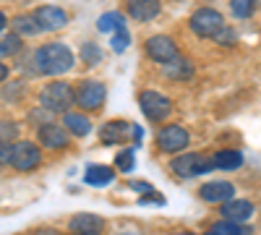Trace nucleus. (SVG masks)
I'll list each match as a JSON object with an SVG mask.
<instances>
[{
	"label": "nucleus",
	"instance_id": "obj_1",
	"mask_svg": "<svg viewBox=\"0 0 261 235\" xmlns=\"http://www.w3.org/2000/svg\"><path fill=\"white\" fill-rule=\"evenodd\" d=\"M32 58H34L37 73H45V76H63V73H68L76 63L73 50L68 45H63V42H47V45H42Z\"/></svg>",
	"mask_w": 261,
	"mask_h": 235
},
{
	"label": "nucleus",
	"instance_id": "obj_2",
	"mask_svg": "<svg viewBox=\"0 0 261 235\" xmlns=\"http://www.w3.org/2000/svg\"><path fill=\"white\" fill-rule=\"evenodd\" d=\"M214 170V160L212 154H201V152H183L170 160V173L180 178V180H191L196 175H206Z\"/></svg>",
	"mask_w": 261,
	"mask_h": 235
},
{
	"label": "nucleus",
	"instance_id": "obj_3",
	"mask_svg": "<svg viewBox=\"0 0 261 235\" xmlns=\"http://www.w3.org/2000/svg\"><path fill=\"white\" fill-rule=\"evenodd\" d=\"M107 99V87L102 81H94V79H84L73 87V102L79 105L81 110L86 113H97L102 110V105Z\"/></svg>",
	"mask_w": 261,
	"mask_h": 235
},
{
	"label": "nucleus",
	"instance_id": "obj_4",
	"mask_svg": "<svg viewBox=\"0 0 261 235\" xmlns=\"http://www.w3.org/2000/svg\"><path fill=\"white\" fill-rule=\"evenodd\" d=\"M39 102H42V108L50 110L53 115L55 113H68L71 105H73V87L68 81H53L39 92Z\"/></svg>",
	"mask_w": 261,
	"mask_h": 235
},
{
	"label": "nucleus",
	"instance_id": "obj_5",
	"mask_svg": "<svg viewBox=\"0 0 261 235\" xmlns=\"http://www.w3.org/2000/svg\"><path fill=\"white\" fill-rule=\"evenodd\" d=\"M222 27H225V16L220 11H214V8H199L188 18V29L201 39H214V34Z\"/></svg>",
	"mask_w": 261,
	"mask_h": 235
},
{
	"label": "nucleus",
	"instance_id": "obj_6",
	"mask_svg": "<svg viewBox=\"0 0 261 235\" xmlns=\"http://www.w3.org/2000/svg\"><path fill=\"white\" fill-rule=\"evenodd\" d=\"M139 108L151 123H165L172 115V102L157 89H141Z\"/></svg>",
	"mask_w": 261,
	"mask_h": 235
},
{
	"label": "nucleus",
	"instance_id": "obj_7",
	"mask_svg": "<svg viewBox=\"0 0 261 235\" xmlns=\"http://www.w3.org/2000/svg\"><path fill=\"white\" fill-rule=\"evenodd\" d=\"M188 144H191V134L178 123L162 125L160 131L154 134V146L160 149V152H165V154H178Z\"/></svg>",
	"mask_w": 261,
	"mask_h": 235
},
{
	"label": "nucleus",
	"instance_id": "obj_8",
	"mask_svg": "<svg viewBox=\"0 0 261 235\" xmlns=\"http://www.w3.org/2000/svg\"><path fill=\"white\" fill-rule=\"evenodd\" d=\"M42 165V146L34 141H13L11 146V167L18 173H32Z\"/></svg>",
	"mask_w": 261,
	"mask_h": 235
},
{
	"label": "nucleus",
	"instance_id": "obj_9",
	"mask_svg": "<svg viewBox=\"0 0 261 235\" xmlns=\"http://www.w3.org/2000/svg\"><path fill=\"white\" fill-rule=\"evenodd\" d=\"M144 53L151 63H157V66H167V63H172L180 50H178V42L167 37V34H154V37H149L144 42Z\"/></svg>",
	"mask_w": 261,
	"mask_h": 235
},
{
	"label": "nucleus",
	"instance_id": "obj_10",
	"mask_svg": "<svg viewBox=\"0 0 261 235\" xmlns=\"http://www.w3.org/2000/svg\"><path fill=\"white\" fill-rule=\"evenodd\" d=\"M37 141H39V146L58 152V149H65L71 144V134L65 131V125H58L55 120H50L37 128Z\"/></svg>",
	"mask_w": 261,
	"mask_h": 235
},
{
	"label": "nucleus",
	"instance_id": "obj_11",
	"mask_svg": "<svg viewBox=\"0 0 261 235\" xmlns=\"http://www.w3.org/2000/svg\"><path fill=\"white\" fill-rule=\"evenodd\" d=\"M32 16L37 21L39 32H58V29H63L65 24H68V13H65L60 6H39Z\"/></svg>",
	"mask_w": 261,
	"mask_h": 235
},
{
	"label": "nucleus",
	"instance_id": "obj_12",
	"mask_svg": "<svg viewBox=\"0 0 261 235\" xmlns=\"http://www.w3.org/2000/svg\"><path fill=\"white\" fill-rule=\"evenodd\" d=\"M196 196H199L201 201H206V204H225L235 196V186L230 180H209V183L199 186Z\"/></svg>",
	"mask_w": 261,
	"mask_h": 235
},
{
	"label": "nucleus",
	"instance_id": "obj_13",
	"mask_svg": "<svg viewBox=\"0 0 261 235\" xmlns=\"http://www.w3.org/2000/svg\"><path fill=\"white\" fill-rule=\"evenodd\" d=\"M130 134H134V123H128V120H110V123H105L99 128V141L105 146H115V144L128 141Z\"/></svg>",
	"mask_w": 261,
	"mask_h": 235
},
{
	"label": "nucleus",
	"instance_id": "obj_14",
	"mask_svg": "<svg viewBox=\"0 0 261 235\" xmlns=\"http://www.w3.org/2000/svg\"><path fill=\"white\" fill-rule=\"evenodd\" d=\"M125 13L134 21H154L162 13V0H125Z\"/></svg>",
	"mask_w": 261,
	"mask_h": 235
},
{
	"label": "nucleus",
	"instance_id": "obj_15",
	"mask_svg": "<svg viewBox=\"0 0 261 235\" xmlns=\"http://www.w3.org/2000/svg\"><path fill=\"white\" fill-rule=\"evenodd\" d=\"M68 230L73 235H102L105 232V220L99 215H89V212H81L68 220Z\"/></svg>",
	"mask_w": 261,
	"mask_h": 235
},
{
	"label": "nucleus",
	"instance_id": "obj_16",
	"mask_svg": "<svg viewBox=\"0 0 261 235\" xmlns=\"http://www.w3.org/2000/svg\"><path fill=\"white\" fill-rule=\"evenodd\" d=\"M222 209V217L225 220H232V222H248L251 217H253V204L248 201V199H230V201H225V204H220Z\"/></svg>",
	"mask_w": 261,
	"mask_h": 235
},
{
	"label": "nucleus",
	"instance_id": "obj_17",
	"mask_svg": "<svg viewBox=\"0 0 261 235\" xmlns=\"http://www.w3.org/2000/svg\"><path fill=\"white\" fill-rule=\"evenodd\" d=\"M63 125H65V131H68L71 136H76V139H86L92 134V120L84 113H73V110L63 113Z\"/></svg>",
	"mask_w": 261,
	"mask_h": 235
},
{
	"label": "nucleus",
	"instance_id": "obj_18",
	"mask_svg": "<svg viewBox=\"0 0 261 235\" xmlns=\"http://www.w3.org/2000/svg\"><path fill=\"white\" fill-rule=\"evenodd\" d=\"M115 180V170L113 167H107V165H89L86 167V173H84V183L86 186H107V183H113Z\"/></svg>",
	"mask_w": 261,
	"mask_h": 235
},
{
	"label": "nucleus",
	"instance_id": "obj_19",
	"mask_svg": "<svg viewBox=\"0 0 261 235\" xmlns=\"http://www.w3.org/2000/svg\"><path fill=\"white\" fill-rule=\"evenodd\" d=\"M214 160V170H238L243 165V154L238 149H220V152L212 154Z\"/></svg>",
	"mask_w": 261,
	"mask_h": 235
},
{
	"label": "nucleus",
	"instance_id": "obj_20",
	"mask_svg": "<svg viewBox=\"0 0 261 235\" xmlns=\"http://www.w3.org/2000/svg\"><path fill=\"white\" fill-rule=\"evenodd\" d=\"M162 73H165L167 79H172V81H186V79H191V76H193V63L178 55L172 63H167Z\"/></svg>",
	"mask_w": 261,
	"mask_h": 235
},
{
	"label": "nucleus",
	"instance_id": "obj_21",
	"mask_svg": "<svg viewBox=\"0 0 261 235\" xmlns=\"http://www.w3.org/2000/svg\"><path fill=\"white\" fill-rule=\"evenodd\" d=\"M11 32H16L18 37H34V34H39V27L32 13H24V16L11 18Z\"/></svg>",
	"mask_w": 261,
	"mask_h": 235
},
{
	"label": "nucleus",
	"instance_id": "obj_22",
	"mask_svg": "<svg viewBox=\"0 0 261 235\" xmlns=\"http://www.w3.org/2000/svg\"><path fill=\"white\" fill-rule=\"evenodd\" d=\"M212 230L217 235H253V227H248L246 222H232V220H220V222H214Z\"/></svg>",
	"mask_w": 261,
	"mask_h": 235
},
{
	"label": "nucleus",
	"instance_id": "obj_23",
	"mask_svg": "<svg viewBox=\"0 0 261 235\" xmlns=\"http://www.w3.org/2000/svg\"><path fill=\"white\" fill-rule=\"evenodd\" d=\"M123 27H125V18H123V13H118V11L102 13L99 21H97V29H99L102 34H113V32H118V29H123Z\"/></svg>",
	"mask_w": 261,
	"mask_h": 235
},
{
	"label": "nucleus",
	"instance_id": "obj_24",
	"mask_svg": "<svg viewBox=\"0 0 261 235\" xmlns=\"http://www.w3.org/2000/svg\"><path fill=\"white\" fill-rule=\"evenodd\" d=\"M258 8V0H230V13L235 18H251Z\"/></svg>",
	"mask_w": 261,
	"mask_h": 235
},
{
	"label": "nucleus",
	"instance_id": "obj_25",
	"mask_svg": "<svg viewBox=\"0 0 261 235\" xmlns=\"http://www.w3.org/2000/svg\"><path fill=\"white\" fill-rule=\"evenodd\" d=\"M136 167V152L134 149H120V152L115 154V170H120V173H130V170Z\"/></svg>",
	"mask_w": 261,
	"mask_h": 235
},
{
	"label": "nucleus",
	"instance_id": "obj_26",
	"mask_svg": "<svg viewBox=\"0 0 261 235\" xmlns=\"http://www.w3.org/2000/svg\"><path fill=\"white\" fill-rule=\"evenodd\" d=\"M81 60L86 63V66H97V63L102 60L99 45H94V42H84V47H81Z\"/></svg>",
	"mask_w": 261,
	"mask_h": 235
},
{
	"label": "nucleus",
	"instance_id": "obj_27",
	"mask_svg": "<svg viewBox=\"0 0 261 235\" xmlns=\"http://www.w3.org/2000/svg\"><path fill=\"white\" fill-rule=\"evenodd\" d=\"M18 134H21V128L16 120H0V141H18Z\"/></svg>",
	"mask_w": 261,
	"mask_h": 235
},
{
	"label": "nucleus",
	"instance_id": "obj_28",
	"mask_svg": "<svg viewBox=\"0 0 261 235\" xmlns=\"http://www.w3.org/2000/svg\"><path fill=\"white\" fill-rule=\"evenodd\" d=\"M0 47H3L6 55H18L21 50H24V47H21V37L16 32H11V34H6L3 39H0Z\"/></svg>",
	"mask_w": 261,
	"mask_h": 235
},
{
	"label": "nucleus",
	"instance_id": "obj_29",
	"mask_svg": "<svg viewBox=\"0 0 261 235\" xmlns=\"http://www.w3.org/2000/svg\"><path fill=\"white\" fill-rule=\"evenodd\" d=\"M21 97H24V81H11V84L3 87V99L6 102H16Z\"/></svg>",
	"mask_w": 261,
	"mask_h": 235
},
{
	"label": "nucleus",
	"instance_id": "obj_30",
	"mask_svg": "<svg viewBox=\"0 0 261 235\" xmlns=\"http://www.w3.org/2000/svg\"><path fill=\"white\" fill-rule=\"evenodd\" d=\"M128 45H130V34H128L125 27L118 29V32H113V50H115V53H123Z\"/></svg>",
	"mask_w": 261,
	"mask_h": 235
},
{
	"label": "nucleus",
	"instance_id": "obj_31",
	"mask_svg": "<svg viewBox=\"0 0 261 235\" xmlns=\"http://www.w3.org/2000/svg\"><path fill=\"white\" fill-rule=\"evenodd\" d=\"M214 42H217V45H232V42H235V34H232V29H230V27H222L220 32L214 34Z\"/></svg>",
	"mask_w": 261,
	"mask_h": 235
},
{
	"label": "nucleus",
	"instance_id": "obj_32",
	"mask_svg": "<svg viewBox=\"0 0 261 235\" xmlns=\"http://www.w3.org/2000/svg\"><path fill=\"white\" fill-rule=\"evenodd\" d=\"M11 146H13V144H8V141H0V167L11 165Z\"/></svg>",
	"mask_w": 261,
	"mask_h": 235
},
{
	"label": "nucleus",
	"instance_id": "obj_33",
	"mask_svg": "<svg viewBox=\"0 0 261 235\" xmlns=\"http://www.w3.org/2000/svg\"><path fill=\"white\" fill-rule=\"evenodd\" d=\"M139 201H141V204H165V196L157 194V191H149V194H144Z\"/></svg>",
	"mask_w": 261,
	"mask_h": 235
},
{
	"label": "nucleus",
	"instance_id": "obj_34",
	"mask_svg": "<svg viewBox=\"0 0 261 235\" xmlns=\"http://www.w3.org/2000/svg\"><path fill=\"white\" fill-rule=\"evenodd\" d=\"M128 186H130V188H134V191H136V194H149V191H154V188H151L149 183H144V180H130Z\"/></svg>",
	"mask_w": 261,
	"mask_h": 235
},
{
	"label": "nucleus",
	"instance_id": "obj_35",
	"mask_svg": "<svg viewBox=\"0 0 261 235\" xmlns=\"http://www.w3.org/2000/svg\"><path fill=\"white\" fill-rule=\"evenodd\" d=\"M34 235H58V230L55 227H37Z\"/></svg>",
	"mask_w": 261,
	"mask_h": 235
},
{
	"label": "nucleus",
	"instance_id": "obj_36",
	"mask_svg": "<svg viewBox=\"0 0 261 235\" xmlns=\"http://www.w3.org/2000/svg\"><path fill=\"white\" fill-rule=\"evenodd\" d=\"M8 73H11V71H8V66H6V63H0V84H3V81L8 79Z\"/></svg>",
	"mask_w": 261,
	"mask_h": 235
},
{
	"label": "nucleus",
	"instance_id": "obj_37",
	"mask_svg": "<svg viewBox=\"0 0 261 235\" xmlns=\"http://www.w3.org/2000/svg\"><path fill=\"white\" fill-rule=\"evenodd\" d=\"M115 235H144V232H139V230H118Z\"/></svg>",
	"mask_w": 261,
	"mask_h": 235
},
{
	"label": "nucleus",
	"instance_id": "obj_38",
	"mask_svg": "<svg viewBox=\"0 0 261 235\" xmlns=\"http://www.w3.org/2000/svg\"><path fill=\"white\" fill-rule=\"evenodd\" d=\"M6 27H8V18H6V13H3V11H0V32H3Z\"/></svg>",
	"mask_w": 261,
	"mask_h": 235
},
{
	"label": "nucleus",
	"instance_id": "obj_39",
	"mask_svg": "<svg viewBox=\"0 0 261 235\" xmlns=\"http://www.w3.org/2000/svg\"><path fill=\"white\" fill-rule=\"evenodd\" d=\"M167 235H193V232H186V230H178V232H167Z\"/></svg>",
	"mask_w": 261,
	"mask_h": 235
},
{
	"label": "nucleus",
	"instance_id": "obj_40",
	"mask_svg": "<svg viewBox=\"0 0 261 235\" xmlns=\"http://www.w3.org/2000/svg\"><path fill=\"white\" fill-rule=\"evenodd\" d=\"M204 235H217V232H214V230H209V232H204Z\"/></svg>",
	"mask_w": 261,
	"mask_h": 235
},
{
	"label": "nucleus",
	"instance_id": "obj_41",
	"mask_svg": "<svg viewBox=\"0 0 261 235\" xmlns=\"http://www.w3.org/2000/svg\"><path fill=\"white\" fill-rule=\"evenodd\" d=\"M71 235H73V232H71Z\"/></svg>",
	"mask_w": 261,
	"mask_h": 235
}]
</instances>
